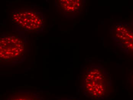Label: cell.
<instances>
[{"mask_svg":"<svg viewBox=\"0 0 133 100\" xmlns=\"http://www.w3.org/2000/svg\"><path fill=\"white\" fill-rule=\"evenodd\" d=\"M1 62L16 64L25 58L26 45L22 39L16 36H3L0 40Z\"/></svg>","mask_w":133,"mask_h":100,"instance_id":"7a4b0ae2","label":"cell"},{"mask_svg":"<svg viewBox=\"0 0 133 100\" xmlns=\"http://www.w3.org/2000/svg\"><path fill=\"white\" fill-rule=\"evenodd\" d=\"M5 100H44L39 92L32 91H19L11 94Z\"/></svg>","mask_w":133,"mask_h":100,"instance_id":"5b68a950","label":"cell"},{"mask_svg":"<svg viewBox=\"0 0 133 100\" xmlns=\"http://www.w3.org/2000/svg\"><path fill=\"white\" fill-rule=\"evenodd\" d=\"M74 100L72 99H60V100Z\"/></svg>","mask_w":133,"mask_h":100,"instance_id":"52a82bcc","label":"cell"},{"mask_svg":"<svg viewBox=\"0 0 133 100\" xmlns=\"http://www.w3.org/2000/svg\"><path fill=\"white\" fill-rule=\"evenodd\" d=\"M111 75L100 65H92L85 70L81 82L83 94L91 100H104L111 94Z\"/></svg>","mask_w":133,"mask_h":100,"instance_id":"6da1fadb","label":"cell"},{"mask_svg":"<svg viewBox=\"0 0 133 100\" xmlns=\"http://www.w3.org/2000/svg\"><path fill=\"white\" fill-rule=\"evenodd\" d=\"M56 2L61 14L66 17H73L83 11L85 2L82 0H59Z\"/></svg>","mask_w":133,"mask_h":100,"instance_id":"277c9868","label":"cell"},{"mask_svg":"<svg viewBox=\"0 0 133 100\" xmlns=\"http://www.w3.org/2000/svg\"><path fill=\"white\" fill-rule=\"evenodd\" d=\"M11 20L21 29L37 32L43 28L45 19L40 12L30 8L18 9L11 15Z\"/></svg>","mask_w":133,"mask_h":100,"instance_id":"3957f363","label":"cell"},{"mask_svg":"<svg viewBox=\"0 0 133 100\" xmlns=\"http://www.w3.org/2000/svg\"><path fill=\"white\" fill-rule=\"evenodd\" d=\"M130 83H131V86L133 87V72H132L130 75Z\"/></svg>","mask_w":133,"mask_h":100,"instance_id":"8992f818","label":"cell"}]
</instances>
